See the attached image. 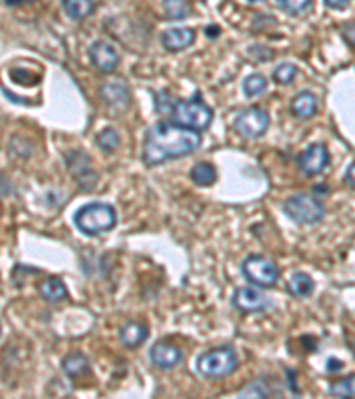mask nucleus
Returning a JSON list of instances; mask_svg holds the SVG:
<instances>
[{
    "label": "nucleus",
    "instance_id": "39448f33",
    "mask_svg": "<svg viewBox=\"0 0 355 399\" xmlns=\"http://www.w3.org/2000/svg\"><path fill=\"white\" fill-rule=\"evenodd\" d=\"M282 212L297 224L313 225L320 224L325 219L327 210L322 201H318L316 197L306 196V194H295V196L288 197L286 203L282 204Z\"/></svg>",
    "mask_w": 355,
    "mask_h": 399
},
{
    "label": "nucleus",
    "instance_id": "ddd939ff",
    "mask_svg": "<svg viewBox=\"0 0 355 399\" xmlns=\"http://www.w3.org/2000/svg\"><path fill=\"white\" fill-rule=\"evenodd\" d=\"M196 39L192 29H167L162 34V45L169 52H181L188 48Z\"/></svg>",
    "mask_w": 355,
    "mask_h": 399
},
{
    "label": "nucleus",
    "instance_id": "f257e3e1",
    "mask_svg": "<svg viewBox=\"0 0 355 399\" xmlns=\"http://www.w3.org/2000/svg\"><path fill=\"white\" fill-rule=\"evenodd\" d=\"M201 146V135L196 130L180 127L176 122L160 121L149 128L144 137L143 160L146 165L155 167L190 155Z\"/></svg>",
    "mask_w": 355,
    "mask_h": 399
},
{
    "label": "nucleus",
    "instance_id": "e433bc0d",
    "mask_svg": "<svg viewBox=\"0 0 355 399\" xmlns=\"http://www.w3.org/2000/svg\"><path fill=\"white\" fill-rule=\"evenodd\" d=\"M201 2H204V0H201Z\"/></svg>",
    "mask_w": 355,
    "mask_h": 399
},
{
    "label": "nucleus",
    "instance_id": "4be33fe9",
    "mask_svg": "<svg viewBox=\"0 0 355 399\" xmlns=\"http://www.w3.org/2000/svg\"><path fill=\"white\" fill-rule=\"evenodd\" d=\"M163 11L169 20H185L190 17V4L187 0H163Z\"/></svg>",
    "mask_w": 355,
    "mask_h": 399
},
{
    "label": "nucleus",
    "instance_id": "f03ea898",
    "mask_svg": "<svg viewBox=\"0 0 355 399\" xmlns=\"http://www.w3.org/2000/svg\"><path fill=\"white\" fill-rule=\"evenodd\" d=\"M73 220L78 231L84 232L86 236H100L103 232L114 229L118 215L111 204L89 203L77 210Z\"/></svg>",
    "mask_w": 355,
    "mask_h": 399
},
{
    "label": "nucleus",
    "instance_id": "aec40b11",
    "mask_svg": "<svg viewBox=\"0 0 355 399\" xmlns=\"http://www.w3.org/2000/svg\"><path fill=\"white\" fill-rule=\"evenodd\" d=\"M190 180L197 185V187H212L217 181V171L212 163L199 162L190 169Z\"/></svg>",
    "mask_w": 355,
    "mask_h": 399
},
{
    "label": "nucleus",
    "instance_id": "a211bd4d",
    "mask_svg": "<svg viewBox=\"0 0 355 399\" xmlns=\"http://www.w3.org/2000/svg\"><path fill=\"white\" fill-rule=\"evenodd\" d=\"M288 291L295 298H306L315 291V281L302 272H295L288 281Z\"/></svg>",
    "mask_w": 355,
    "mask_h": 399
},
{
    "label": "nucleus",
    "instance_id": "9b49d317",
    "mask_svg": "<svg viewBox=\"0 0 355 399\" xmlns=\"http://www.w3.org/2000/svg\"><path fill=\"white\" fill-rule=\"evenodd\" d=\"M100 98L114 112H122L130 106V91L121 82H107L100 89Z\"/></svg>",
    "mask_w": 355,
    "mask_h": 399
},
{
    "label": "nucleus",
    "instance_id": "a878e982",
    "mask_svg": "<svg viewBox=\"0 0 355 399\" xmlns=\"http://www.w3.org/2000/svg\"><path fill=\"white\" fill-rule=\"evenodd\" d=\"M272 77H274V80L277 82V84H282V86L291 84V82L295 80V77H297V66L290 64V62H282V64H279L277 68H275Z\"/></svg>",
    "mask_w": 355,
    "mask_h": 399
},
{
    "label": "nucleus",
    "instance_id": "f704fd0d",
    "mask_svg": "<svg viewBox=\"0 0 355 399\" xmlns=\"http://www.w3.org/2000/svg\"><path fill=\"white\" fill-rule=\"evenodd\" d=\"M8 6H20V4H29V2H34V0H4Z\"/></svg>",
    "mask_w": 355,
    "mask_h": 399
},
{
    "label": "nucleus",
    "instance_id": "2eb2a0df",
    "mask_svg": "<svg viewBox=\"0 0 355 399\" xmlns=\"http://www.w3.org/2000/svg\"><path fill=\"white\" fill-rule=\"evenodd\" d=\"M316 106H318V100L311 91H302V93H298L293 100H291V114L295 118L300 119H309L315 115Z\"/></svg>",
    "mask_w": 355,
    "mask_h": 399
},
{
    "label": "nucleus",
    "instance_id": "c85d7f7f",
    "mask_svg": "<svg viewBox=\"0 0 355 399\" xmlns=\"http://www.w3.org/2000/svg\"><path fill=\"white\" fill-rule=\"evenodd\" d=\"M172 105H174V102H171V100H169V93H165V91H160V93H156V96H155L156 112H171Z\"/></svg>",
    "mask_w": 355,
    "mask_h": 399
},
{
    "label": "nucleus",
    "instance_id": "0eeeda50",
    "mask_svg": "<svg viewBox=\"0 0 355 399\" xmlns=\"http://www.w3.org/2000/svg\"><path fill=\"white\" fill-rule=\"evenodd\" d=\"M270 124V118L265 110L257 106H249L242 110L235 119V130L245 139H257L266 131Z\"/></svg>",
    "mask_w": 355,
    "mask_h": 399
},
{
    "label": "nucleus",
    "instance_id": "423d86ee",
    "mask_svg": "<svg viewBox=\"0 0 355 399\" xmlns=\"http://www.w3.org/2000/svg\"><path fill=\"white\" fill-rule=\"evenodd\" d=\"M244 277L257 288H272L279 279L277 266L263 256H249L242 263Z\"/></svg>",
    "mask_w": 355,
    "mask_h": 399
},
{
    "label": "nucleus",
    "instance_id": "cd10ccee",
    "mask_svg": "<svg viewBox=\"0 0 355 399\" xmlns=\"http://www.w3.org/2000/svg\"><path fill=\"white\" fill-rule=\"evenodd\" d=\"M238 396H240V398H268L270 391L262 382H254L253 385H249V387H245L244 391L238 392Z\"/></svg>",
    "mask_w": 355,
    "mask_h": 399
},
{
    "label": "nucleus",
    "instance_id": "7ed1b4c3",
    "mask_svg": "<svg viewBox=\"0 0 355 399\" xmlns=\"http://www.w3.org/2000/svg\"><path fill=\"white\" fill-rule=\"evenodd\" d=\"M238 366L237 351L233 346H219L204 351L196 360V369L203 378L221 380L235 373Z\"/></svg>",
    "mask_w": 355,
    "mask_h": 399
},
{
    "label": "nucleus",
    "instance_id": "72a5a7b5",
    "mask_svg": "<svg viewBox=\"0 0 355 399\" xmlns=\"http://www.w3.org/2000/svg\"><path fill=\"white\" fill-rule=\"evenodd\" d=\"M204 34H206V36H210V37H215V36H219V34H221V29H217L215 25H210L208 29H204Z\"/></svg>",
    "mask_w": 355,
    "mask_h": 399
},
{
    "label": "nucleus",
    "instance_id": "473e14b6",
    "mask_svg": "<svg viewBox=\"0 0 355 399\" xmlns=\"http://www.w3.org/2000/svg\"><path fill=\"white\" fill-rule=\"evenodd\" d=\"M341 366H343V364L339 362V360H334V359L327 360V371H329V373H336V371H339V367Z\"/></svg>",
    "mask_w": 355,
    "mask_h": 399
},
{
    "label": "nucleus",
    "instance_id": "4468645a",
    "mask_svg": "<svg viewBox=\"0 0 355 399\" xmlns=\"http://www.w3.org/2000/svg\"><path fill=\"white\" fill-rule=\"evenodd\" d=\"M68 163H70V169L73 172V176L77 178V181L80 185H84V188H91L96 183V176H94L93 169L89 165V160L86 155L82 153H73V155L68 156Z\"/></svg>",
    "mask_w": 355,
    "mask_h": 399
},
{
    "label": "nucleus",
    "instance_id": "6e6552de",
    "mask_svg": "<svg viewBox=\"0 0 355 399\" xmlns=\"http://www.w3.org/2000/svg\"><path fill=\"white\" fill-rule=\"evenodd\" d=\"M233 306L235 309H238L244 314H253V313H265L272 301L266 297L263 291L256 288H251V286H245V288H238L233 293Z\"/></svg>",
    "mask_w": 355,
    "mask_h": 399
},
{
    "label": "nucleus",
    "instance_id": "bb28decb",
    "mask_svg": "<svg viewBox=\"0 0 355 399\" xmlns=\"http://www.w3.org/2000/svg\"><path fill=\"white\" fill-rule=\"evenodd\" d=\"M313 0H277V6L288 15H300L311 8Z\"/></svg>",
    "mask_w": 355,
    "mask_h": 399
},
{
    "label": "nucleus",
    "instance_id": "b1692460",
    "mask_svg": "<svg viewBox=\"0 0 355 399\" xmlns=\"http://www.w3.org/2000/svg\"><path fill=\"white\" fill-rule=\"evenodd\" d=\"M119 142H121L119 133L116 130H112V128H105V130H102L96 135V146H98L103 153H112V151H116Z\"/></svg>",
    "mask_w": 355,
    "mask_h": 399
},
{
    "label": "nucleus",
    "instance_id": "412c9836",
    "mask_svg": "<svg viewBox=\"0 0 355 399\" xmlns=\"http://www.w3.org/2000/svg\"><path fill=\"white\" fill-rule=\"evenodd\" d=\"M62 6L73 20H84L94 11L93 0H62Z\"/></svg>",
    "mask_w": 355,
    "mask_h": 399
},
{
    "label": "nucleus",
    "instance_id": "9d476101",
    "mask_svg": "<svg viewBox=\"0 0 355 399\" xmlns=\"http://www.w3.org/2000/svg\"><path fill=\"white\" fill-rule=\"evenodd\" d=\"M149 360H152L153 366H156L158 369H174L176 366H180L181 360H183V351L181 348H178L176 344L171 342L158 341L155 342L149 350Z\"/></svg>",
    "mask_w": 355,
    "mask_h": 399
},
{
    "label": "nucleus",
    "instance_id": "20e7f679",
    "mask_svg": "<svg viewBox=\"0 0 355 399\" xmlns=\"http://www.w3.org/2000/svg\"><path fill=\"white\" fill-rule=\"evenodd\" d=\"M172 122L188 130H206L213 121V110L201 100H181L174 102L171 110Z\"/></svg>",
    "mask_w": 355,
    "mask_h": 399
},
{
    "label": "nucleus",
    "instance_id": "393cba45",
    "mask_svg": "<svg viewBox=\"0 0 355 399\" xmlns=\"http://www.w3.org/2000/svg\"><path fill=\"white\" fill-rule=\"evenodd\" d=\"M265 91H266V80L265 77H262V75H251V77H247L244 80V93L245 96H249V98L260 96V94H263Z\"/></svg>",
    "mask_w": 355,
    "mask_h": 399
},
{
    "label": "nucleus",
    "instance_id": "7c9ffc66",
    "mask_svg": "<svg viewBox=\"0 0 355 399\" xmlns=\"http://www.w3.org/2000/svg\"><path fill=\"white\" fill-rule=\"evenodd\" d=\"M350 0H323V4L331 9H343L347 8Z\"/></svg>",
    "mask_w": 355,
    "mask_h": 399
},
{
    "label": "nucleus",
    "instance_id": "f3484780",
    "mask_svg": "<svg viewBox=\"0 0 355 399\" xmlns=\"http://www.w3.org/2000/svg\"><path fill=\"white\" fill-rule=\"evenodd\" d=\"M37 291H39V297L43 298V300L52 301V304L64 300L66 295H68L64 282L59 277H50L46 279V281H43L39 284V288H37Z\"/></svg>",
    "mask_w": 355,
    "mask_h": 399
},
{
    "label": "nucleus",
    "instance_id": "c756f323",
    "mask_svg": "<svg viewBox=\"0 0 355 399\" xmlns=\"http://www.w3.org/2000/svg\"><path fill=\"white\" fill-rule=\"evenodd\" d=\"M341 36H343V39L355 50V21L345 24L343 27H341Z\"/></svg>",
    "mask_w": 355,
    "mask_h": 399
},
{
    "label": "nucleus",
    "instance_id": "6ab92c4d",
    "mask_svg": "<svg viewBox=\"0 0 355 399\" xmlns=\"http://www.w3.org/2000/svg\"><path fill=\"white\" fill-rule=\"evenodd\" d=\"M62 371L70 378H82V376L89 375V360L80 353L68 355L64 360H62Z\"/></svg>",
    "mask_w": 355,
    "mask_h": 399
},
{
    "label": "nucleus",
    "instance_id": "5701e85b",
    "mask_svg": "<svg viewBox=\"0 0 355 399\" xmlns=\"http://www.w3.org/2000/svg\"><path fill=\"white\" fill-rule=\"evenodd\" d=\"M329 394L334 398H354L355 396V375L332 382L329 387Z\"/></svg>",
    "mask_w": 355,
    "mask_h": 399
},
{
    "label": "nucleus",
    "instance_id": "1a4fd4ad",
    "mask_svg": "<svg viewBox=\"0 0 355 399\" xmlns=\"http://www.w3.org/2000/svg\"><path fill=\"white\" fill-rule=\"evenodd\" d=\"M329 162H331L329 149L320 142L311 144L297 158L298 169L306 176H318L329 165Z\"/></svg>",
    "mask_w": 355,
    "mask_h": 399
},
{
    "label": "nucleus",
    "instance_id": "f8f14e48",
    "mask_svg": "<svg viewBox=\"0 0 355 399\" xmlns=\"http://www.w3.org/2000/svg\"><path fill=\"white\" fill-rule=\"evenodd\" d=\"M91 61L96 66V70L102 73H111L118 68L119 64V53L112 45L105 43V41H96L89 50Z\"/></svg>",
    "mask_w": 355,
    "mask_h": 399
},
{
    "label": "nucleus",
    "instance_id": "c9c22d12",
    "mask_svg": "<svg viewBox=\"0 0 355 399\" xmlns=\"http://www.w3.org/2000/svg\"><path fill=\"white\" fill-rule=\"evenodd\" d=\"M249 4H257V2H263V0H247Z\"/></svg>",
    "mask_w": 355,
    "mask_h": 399
},
{
    "label": "nucleus",
    "instance_id": "2f4dec72",
    "mask_svg": "<svg viewBox=\"0 0 355 399\" xmlns=\"http://www.w3.org/2000/svg\"><path fill=\"white\" fill-rule=\"evenodd\" d=\"M345 181L350 185L352 188H355V162L352 163L350 167L347 169V174H345Z\"/></svg>",
    "mask_w": 355,
    "mask_h": 399
},
{
    "label": "nucleus",
    "instance_id": "dca6fc26",
    "mask_svg": "<svg viewBox=\"0 0 355 399\" xmlns=\"http://www.w3.org/2000/svg\"><path fill=\"white\" fill-rule=\"evenodd\" d=\"M149 332L144 325L140 323H127V325L122 326L121 332H119V339H121V344L125 348H139L144 341L147 339Z\"/></svg>",
    "mask_w": 355,
    "mask_h": 399
}]
</instances>
